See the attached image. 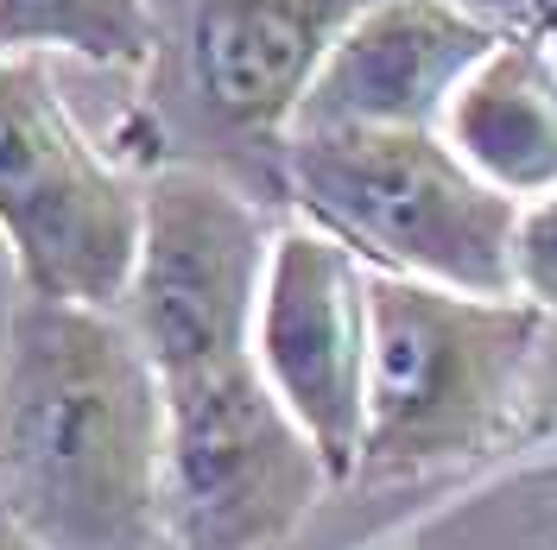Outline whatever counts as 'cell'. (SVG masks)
Masks as SVG:
<instances>
[{"label": "cell", "instance_id": "obj_5", "mask_svg": "<svg viewBox=\"0 0 557 550\" xmlns=\"http://www.w3.org/2000/svg\"><path fill=\"white\" fill-rule=\"evenodd\" d=\"M0 241L26 298L121 310L139 253V177L102 159L38 58L0 64Z\"/></svg>", "mask_w": 557, "mask_h": 550}, {"label": "cell", "instance_id": "obj_13", "mask_svg": "<svg viewBox=\"0 0 557 550\" xmlns=\"http://www.w3.org/2000/svg\"><path fill=\"white\" fill-rule=\"evenodd\" d=\"M475 13H487L494 7V20H507V13H539V0H469Z\"/></svg>", "mask_w": 557, "mask_h": 550}, {"label": "cell", "instance_id": "obj_14", "mask_svg": "<svg viewBox=\"0 0 557 550\" xmlns=\"http://www.w3.org/2000/svg\"><path fill=\"white\" fill-rule=\"evenodd\" d=\"M0 550H38V545H33V538H20V532H13V525L0 518Z\"/></svg>", "mask_w": 557, "mask_h": 550}, {"label": "cell", "instance_id": "obj_8", "mask_svg": "<svg viewBox=\"0 0 557 550\" xmlns=\"http://www.w3.org/2000/svg\"><path fill=\"white\" fill-rule=\"evenodd\" d=\"M253 361L311 437L330 487L355 482L368 430V273L305 222L273 235L253 310Z\"/></svg>", "mask_w": 557, "mask_h": 550}, {"label": "cell", "instance_id": "obj_3", "mask_svg": "<svg viewBox=\"0 0 557 550\" xmlns=\"http://www.w3.org/2000/svg\"><path fill=\"white\" fill-rule=\"evenodd\" d=\"M278 197L361 273L520 298V203L487 190L437 134H292L278 146Z\"/></svg>", "mask_w": 557, "mask_h": 550}, {"label": "cell", "instance_id": "obj_2", "mask_svg": "<svg viewBox=\"0 0 557 550\" xmlns=\"http://www.w3.org/2000/svg\"><path fill=\"white\" fill-rule=\"evenodd\" d=\"M368 0H146L152 51L139 70V134L152 172L278 190V146L330 45Z\"/></svg>", "mask_w": 557, "mask_h": 550}, {"label": "cell", "instance_id": "obj_12", "mask_svg": "<svg viewBox=\"0 0 557 550\" xmlns=\"http://www.w3.org/2000/svg\"><path fill=\"white\" fill-rule=\"evenodd\" d=\"M513 285L539 316H557V197L520 209L513 235Z\"/></svg>", "mask_w": 557, "mask_h": 550}, {"label": "cell", "instance_id": "obj_9", "mask_svg": "<svg viewBox=\"0 0 557 550\" xmlns=\"http://www.w3.org/2000/svg\"><path fill=\"white\" fill-rule=\"evenodd\" d=\"M500 38L507 26L469 0H368L330 45L292 134H437Z\"/></svg>", "mask_w": 557, "mask_h": 550}, {"label": "cell", "instance_id": "obj_7", "mask_svg": "<svg viewBox=\"0 0 557 550\" xmlns=\"http://www.w3.org/2000/svg\"><path fill=\"white\" fill-rule=\"evenodd\" d=\"M273 215L228 177L165 165L139 177V253L121 323L172 379L228 354H253V310L273 253Z\"/></svg>", "mask_w": 557, "mask_h": 550}, {"label": "cell", "instance_id": "obj_6", "mask_svg": "<svg viewBox=\"0 0 557 550\" xmlns=\"http://www.w3.org/2000/svg\"><path fill=\"white\" fill-rule=\"evenodd\" d=\"M165 392V545L278 550L323 500L311 437L273 399L253 354L159 379Z\"/></svg>", "mask_w": 557, "mask_h": 550}, {"label": "cell", "instance_id": "obj_11", "mask_svg": "<svg viewBox=\"0 0 557 550\" xmlns=\"http://www.w3.org/2000/svg\"><path fill=\"white\" fill-rule=\"evenodd\" d=\"M146 0H0V64L76 58L96 70H146Z\"/></svg>", "mask_w": 557, "mask_h": 550}, {"label": "cell", "instance_id": "obj_1", "mask_svg": "<svg viewBox=\"0 0 557 550\" xmlns=\"http://www.w3.org/2000/svg\"><path fill=\"white\" fill-rule=\"evenodd\" d=\"M0 518L38 550H165V392L114 310L13 298Z\"/></svg>", "mask_w": 557, "mask_h": 550}, {"label": "cell", "instance_id": "obj_4", "mask_svg": "<svg viewBox=\"0 0 557 550\" xmlns=\"http://www.w3.org/2000/svg\"><path fill=\"white\" fill-rule=\"evenodd\" d=\"M545 342L525 298H469L368 273V475H418L487 449Z\"/></svg>", "mask_w": 557, "mask_h": 550}, {"label": "cell", "instance_id": "obj_10", "mask_svg": "<svg viewBox=\"0 0 557 550\" xmlns=\"http://www.w3.org/2000/svg\"><path fill=\"white\" fill-rule=\"evenodd\" d=\"M450 146L487 190L513 203L557 197V51L532 33H507L437 121Z\"/></svg>", "mask_w": 557, "mask_h": 550}]
</instances>
